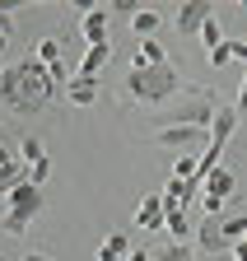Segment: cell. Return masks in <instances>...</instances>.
<instances>
[{"label":"cell","instance_id":"obj_1","mask_svg":"<svg viewBox=\"0 0 247 261\" xmlns=\"http://www.w3.org/2000/svg\"><path fill=\"white\" fill-rule=\"evenodd\" d=\"M51 98H61V89L51 84L47 65L38 56H23L19 65H5L0 70V108L14 117H38Z\"/></svg>","mask_w":247,"mask_h":261},{"label":"cell","instance_id":"obj_2","mask_svg":"<svg viewBox=\"0 0 247 261\" xmlns=\"http://www.w3.org/2000/svg\"><path fill=\"white\" fill-rule=\"evenodd\" d=\"M182 89H187V80H182V70L173 61L154 65V70H131L126 75V98L135 108H168Z\"/></svg>","mask_w":247,"mask_h":261},{"label":"cell","instance_id":"obj_3","mask_svg":"<svg viewBox=\"0 0 247 261\" xmlns=\"http://www.w3.org/2000/svg\"><path fill=\"white\" fill-rule=\"evenodd\" d=\"M224 103L214 98V89H201V84H187L168 108H159V117H154V130H163V126H201L210 130L214 112H219Z\"/></svg>","mask_w":247,"mask_h":261},{"label":"cell","instance_id":"obj_4","mask_svg":"<svg viewBox=\"0 0 247 261\" xmlns=\"http://www.w3.org/2000/svg\"><path fill=\"white\" fill-rule=\"evenodd\" d=\"M210 145V130H201V126H163V130H149V145H159V149H187V145Z\"/></svg>","mask_w":247,"mask_h":261},{"label":"cell","instance_id":"obj_5","mask_svg":"<svg viewBox=\"0 0 247 261\" xmlns=\"http://www.w3.org/2000/svg\"><path fill=\"white\" fill-rule=\"evenodd\" d=\"M5 201H10V215H23L28 224H33V219L42 215V187H33V182H19V187L5 196Z\"/></svg>","mask_w":247,"mask_h":261},{"label":"cell","instance_id":"obj_6","mask_svg":"<svg viewBox=\"0 0 247 261\" xmlns=\"http://www.w3.org/2000/svg\"><path fill=\"white\" fill-rule=\"evenodd\" d=\"M205 19H214V10H210V0H187V5H177V14H173L177 33H196V38H201V28H205Z\"/></svg>","mask_w":247,"mask_h":261},{"label":"cell","instance_id":"obj_7","mask_svg":"<svg viewBox=\"0 0 247 261\" xmlns=\"http://www.w3.org/2000/svg\"><path fill=\"white\" fill-rule=\"evenodd\" d=\"M163 196H140V201H135V224L140 228H149V233H159V228H163Z\"/></svg>","mask_w":247,"mask_h":261},{"label":"cell","instance_id":"obj_8","mask_svg":"<svg viewBox=\"0 0 247 261\" xmlns=\"http://www.w3.org/2000/svg\"><path fill=\"white\" fill-rule=\"evenodd\" d=\"M107 61H112V42H98V47H89V51H84V61H79V70H75V75L98 80V75L107 70Z\"/></svg>","mask_w":247,"mask_h":261},{"label":"cell","instance_id":"obj_9","mask_svg":"<svg viewBox=\"0 0 247 261\" xmlns=\"http://www.w3.org/2000/svg\"><path fill=\"white\" fill-rule=\"evenodd\" d=\"M107 14H112V10H107V5H98L94 14H84V19H79V33H84V42H89V47L107 42Z\"/></svg>","mask_w":247,"mask_h":261},{"label":"cell","instance_id":"obj_10","mask_svg":"<svg viewBox=\"0 0 247 261\" xmlns=\"http://www.w3.org/2000/svg\"><path fill=\"white\" fill-rule=\"evenodd\" d=\"M98 80H84V75H70V84H66V98H70V103L75 108H94L98 103Z\"/></svg>","mask_w":247,"mask_h":261},{"label":"cell","instance_id":"obj_11","mask_svg":"<svg viewBox=\"0 0 247 261\" xmlns=\"http://www.w3.org/2000/svg\"><path fill=\"white\" fill-rule=\"evenodd\" d=\"M154 65H168V51L154 42V38H145L135 47V56H131V70H154Z\"/></svg>","mask_w":247,"mask_h":261},{"label":"cell","instance_id":"obj_12","mask_svg":"<svg viewBox=\"0 0 247 261\" xmlns=\"http://www.w3.org/2000/svg\"><path fill=\"white\" fill-rule=\"evenodd\" d=\"M201 187H205V196H219V201H229V196H233V173L224 168V163H219V168H210L205 177H201Z\"/></svg>","mask_w":247,"mask_h":261},{"label":"cell","instance_id":"obj_13","mask_svg":"<svg viewBox=\"0 0 247 261\" xmlns=\"http://www.w3.org/2000/svg\"><path fill=\"white\" fill-rule=\"evenodd\" d=\"M233 130H238V108H219L210 121V145H229Z\"/></svg>","mask_w":247,"mask_h":261},{"label":"cell","instance_id":"obj_14","mask_svg":"<svg viewBox=\"0 0 247 261\" xmlns=\"http://www.w3.org/2000/svg\"><path fill=\"white\" fill-rule=\"evenodd\" d=\"M135 247H131V238L126 233H107L103 243H98V261H126Z\"/></svg>","mask_w":247,"mask_h":261},{"label":"cell","instance_id":"obj_15","mask_svg":"<svg viewBox=\"0 0 247 261\" xmlns=\"http://www.w3.org/2000/svg\"><path fill=\"white\" fill-rule=\"evenodd\" d=\"M163 210H168V205H163ZM163 228L173 233V243H187V238L196 233L191 219H187V210H168V215H163Z\"/></svg>","mask_w":247,"mask_h":261},{"label":"cell","instance_id":"obj_16","mask_svg":"<svg viewBox=\"0 0 247 261\" xmlns=\"http://www.w3.org/2000/svg\"><path fill=\"white\" fill-rule=\"evenodd\" d=\"M159 23H163V14H159V10H135V19H131V33L145 42V38H154V28H159Z\"/></svg>","mask_w":247,"mask_h":261},{"label":"cell","instance_id":"obj_17","mask_svg":"<svg viewBox=\"0 0 247 261\" xmlns=\"http://www.w3.org/2000/svg\"><path fill=\"white\" fill-rule=\"evenodd\" d=\"M168 177H182V182H201V159H196V154H177Z\"/></svg>","mask_w":247,"mask_h":261},{"label":"cell","instance_id":"obj_18","mask_svg":"<svg viewBox=\"0 0 247 261\" xmlns=\"http://www.w3.org/2000/svg\"><path fill=\"white\" fill-rule=\"evenodd\" d=\"M154 261H196V247H191V243H168Z\"/></svg>","mask_w":247,"mask_h":261},{"label":"cell","instance_id":"obj_19","mask_svg":"<svg viewBox=\"0 0 247 261\" xmlns=\"http://www.w3.org/2000/svg\"><path fill=\"white\" fill-rule=\"evenodd\" d=\"M201 42H205V56H210L214 47H224V28H219V19H205V28H201Z\"/></svg>","mask_w":247,"mask_h":261},{"label":"cell","instance_id":"obj_20","mask_svg":"<svg viewBox=\"0 0 247 261\" xmlns=\"http://www.w3.org/2000/svg\"><path fill=\"white\" fill-rule=\"evenodd\" d=\"M19 159H23V163H38V159H47L42 140H38V136H23V140H19Z\"/></svg>","mask_w":247,"mask_h":261},{"label":"cell","instance_id":"obj_21","mask_svg":"<svg viewBox=\"0 0 247 261\" xmlns=\"http://www.w3.org/2000/svg\"><path fill=\"white\" fill-rule=\"evenodd\" d=\"M33 56H38L42 65H56V61H61V42H56V38H42V42L33 47Z\"/></svg>","mask_w":247,"mask_h":261},{"label":"cell","instance_id":"obj_22","mask_svg":"<svg viewBox=\"0 0 247 261\" xmlns=\"http://www.w3.org/2000/svg\"><path fill=\"white\" fill-rule=\"evenodd\" d=\"M219 163H224V145H205V149H201V177H205L210 168H219Z\"/></svg>","mask_w":247,"mask_h":261},{"label":"cell","instance_id":"obj_23","mask_svg":"<svg viewBox=\"0 0 247 261\" xmlns=\"http://www.w3.org/2000/svg\"><path fill=\"white\" fill-rule=\"evenodd\" d=\"M219 238H224V243H229V247H233V243H238V238H247V215H242V219H229V224H224V228H219Z\"/></svg>","mask_w":247,"mask_h":261},{"label":"cell","instance_id":"obj_24","mask_svg":"<svg viewBox=\"0 0 247 261\" xmlns=\"http://www.w3.org/2000/svg\"><path fill=\"white\" fill-rule=\"evenodd\" d=\"M51 177V159H38V163H28V182H33V187H42Z\"/></svg>","mask_w":247,"mask_h":261},{"label":"cell","instance_id":"obj_25","mask_svg":"<svg viewBox=\"0 0 247 261\" xmlns=\"http://www.w3.org/2000/svg\"><path fill=\"white\" fill-rule=\"evenodd\" d=\"M0 228H5V233H14V238H23V233H28V219H23V215H10V210H5Z\"/></svg>","mask_w":247,"mask_h":261},{"label":"cell","instance_id":"obj_26","mask_svg":"<svg viewBox=\"0 0 247 261\" xmlns=\"http://www.w3.org/2000/svg\"><path fill=\"white\" fill-rule=\"evenodd\" d=\"M205 61H210V65H229V61H233V42L224 38V47H214V51H210Z\"/></svg>","mask_w":247,"mask_h":261},{"label":"cell","instance_id":"obj_27","mask_svg":"<svg viewBox=\"0 0 247 261\" xmlns=\"http://www.w3.org/2000/svg\"><path fill=\"white\" fill-rule=\"evenodd\" d=\"M201 210H205V215H219L224 201H219V196H205V191H201Z\"/></svg>","mask_w":247,"mask_h":261},{"label":"cell","instance_id":"obj_28","mask_svg":"<svg viewBox=\"0 0 247 261\" xmlns=\"http://www.w3.org/2000/svg\"><path fill=\"white\" fill-rule=\"evenodd\" d=\"M233 108H238V117L247 112V70H242V89H238V103H233Z\"/></svg>","mask_w":247,"mask_h":261},{"label":"cell","instance_id":"obj_29","mask_svg":"<svg viewBox=\"0 0 247 261\" xmlns=\"http://www.w3.org/2000/svg\"><path fill=\"white\" fill-rule=\"evenodd\" d=\"M10 159H14V149H10L5 140H0V168H5V163H10Z\"/></svg>","mask_w":247,"mask_h":261},{"label":"cell","instance_id":"obj_30","mask_svg":"<svg viewBox=\"0 0 247 261\" xmlns=\"http://www.w3.org/2000/svg\"><path fill=\"white\" fill-rule=\"evenodd\" d=\"M233 261H247V243H233Z\"/></svg>","mask_w":247,"mask_h":261},{"label":"cell","instance_id":"obj_31","mask_svg":"<svg viewBox=\"0 0 247 261\" xmlns=\"http://www.w3.org/2000/svg\"><path fill=\"white\" fill-rule=\"evenodd\" d=\"M126 261H149V252H140V247H135V252L126 256Z\"/></svg>","mask_w":247,"mask_h":261},{"label":"cell","instance_id":"obj_32","mask_svg":"<svg viewBox=\"0 0 247 261\" xmlns=\"http://www.w3.org/2000/svg\"><path fill=\"white\" fill-rule=\"evenodd\" d=\"M0 33H10V14L5 10H0Z\"/></svg>","mask_w":247,"mask_h":261},{"label":"cell","instance_id":"obj_33","mask_svg":"<svg viewBox=\"0 0 247 261\" xmlns=\"http://www.w3.org/2000/svg\"><path fill=\"white\" fill-rule=\"evenodd\" d=\"M23 261H51V256H42V252H28V256H23Z\"/></svg>","mask_w":247,"mask_h":261},{"label":"cell","instance_id":"obj_34","mask_svg":"<svg viewBox=\"0 0 247 261\" xmlns=\"http://www.w3.org/2000/svg\"><path fill=\"white\" fill-rule=\"evenodd\" d=\"M5 47H10V33H0V51H5Z\"/></svg>","mask_w":247,"mask_h":261},{"label":"cell","instance_id":"obj_35","mask_svg":"<svg viewBox=\"0 0 247 261\" xmlns=\"http://www.w3.org/2000/svg\"><path fill=\"white\" fill-rule=\"evenodd\" d=\"M0 70H5V65H0Z\"/></svg>","mask_w":247,"mask_h":261}]
</instances>
